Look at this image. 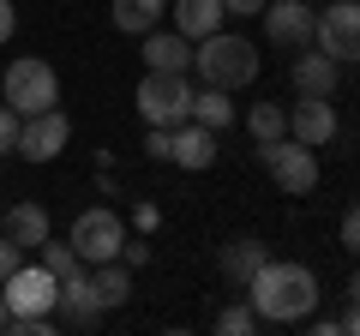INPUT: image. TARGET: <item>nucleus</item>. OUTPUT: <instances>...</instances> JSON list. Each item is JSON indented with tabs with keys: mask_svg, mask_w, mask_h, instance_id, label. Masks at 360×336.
<instances>
[{
	"mask_svg": "<svg viewBox=\"0 0 360 336\" xmlns=\"http://www.w3.org/2000/svg\"><path fill=\"white\" fill-rule=\"evenodd\" d=\"M336 132H342V120H336V103H330V96H300V103L288 108V138L324 150Z\"/></svg>",
	"mask_w": 360,
	"mask_h": 336,
	"instance_id": "12",
	"label": "nucleus"
},
{
	"mask_svg": "<svg viewBox=\"0 0 360 336\" xmlns=\"http://www.w3.org/2000/svg\"><path fill=\"white\" fill-rule=\"evenodd\" d=\"M18 127H25V115H13V108L0 103V156L18 150Z\"/></svg>",
	"mask_w": 360,
	"mask_h": 336,
	"instance_id": "26",
	"label": "nucleus"
},
{
	"mask_svg": "<svg viewBox=\"0 0 360 336\" xmlns=\"http://www.w3.org/2000/svg\"><path fill=\"white\" fill-rule=\"evenodd\" d=\"M168 13H174V30L186 42H198V37H210V30H222V0H168Z\"/></svg>",
	"mask_w": 360,
	"mask_h": 336,
	"instance_id": "17",
	"label": "nucleus"
},
{
	"mask_svg": "<svg viewBox=\"0 0 360 336\" xmlns=\"http://www.w3.org/2000/svg\"><path fill=\"white\" fill-rule=\"evenodd\" d=\"M168 13V0H115L108 6V18H115V30H127V37H144V30H156V18Z\"/></svg>",
	"mask_w": 360,
	"mask_h": 336,
	"instance_id": "20",
	"label": "nucleus"
},
{
	"mask_svg": "<svg viewBox=\"0 0 360 336\" xmlns=\"http://www.w3.org/2000/svg\"><path fill=\"white\" fill-rule=\"evenodd\" d=\"M13 30H18V13H13V0H0V49L13 42Z\"/></svg>",
	"mask_w": 360,
	"mask_h": 336,
	"instance_id": "31",
	"label": "nucleus"
},
{
	"mask_svg": "<svg viewBox=\"0 0 360 336\" xmlns=\"http://www.w3.org/2000/svg\"><path fill=\"white\" fill-rule=\"evenodd\" d=\"M37 252H42L37 264H42V271H54V276H72V271H84V259L72 252V240H66V246H60V240H42Z\"/></svg>",
	"mask_w": 360,
	"mask_h": 336,
	"instance_id": "23",
	"label": "nucleus"
},
{
	"mask_svg": "<svg viewBox=\"0 0 360 336\" xmlns=\"http://www.w3.org/2000/svg\"><path fill=\"white\" fill-rule=\"evenodd\" d=\"M312 49H324L336 66L360 60V0H330L312 25Z\"/></svg>",
	"mask_w": 360,
	"mask_h": 336,
	"instance_id": "7",
	"label": "nucleus"
},
{
	"mask_svg": "<svg viewBox=\"0 0 360 336\" xmlns=\"http://www.w3.org/2000/svg\"><path fill=\"white\" fill-rule=\"evenodd\" d=\"M144 72H193V42L180 30H144Z\"/></svg>",
	"mask_w": 360,
	"mask_h": 336,
	"instance_id": "15",
	"label": "nucleus"
},
{
	"mask_svg": "<svg viewBox=\"0 0 360 336\" xmlns=\"http://www.w3.org/2000/svg\"><path fill=\"white\" fill-rule=\"evenodd\" d=\"M132 103H139L144 127H180V120H193V78L186 72H144Z\"/></svg>",
	"mask_w": 360,
	"mask_h": 336,
	"instance_id": "3",
	"label": "nucleus"
},
{
	"mask_svg": "<svg viewBox=\"0 0 360 336\" xmlns=\"http://www.w3.org/2000/svg\"><path fill=\"white\" fill-rule=\"evenodd\" d=\"M66 138H72V120H66L60 108L25 115V127H18V156H25V162H54V156L66 150Z\"/></svg>",
	"mask_w": 360,
	"mask_h": 336,
	"instance_id": "9",
	"label": "nucleus"
},
{
	"mask_svg": "<svg viewBox=\"0 0 360 336\" xmlns=\"http://www.w3.org/2000/svg\"><path fill=\"white\" fill-rule=\"evenodd\" d=\"M132 222H139L144 234H156V222H162V210H156V198H139V205H132Z\"/></svg>",
	"mask_w": 360,
	"mask_h": 336,
	"instance_id": "28",
	"label": "nucleus"
},
{
	"mask_svg": "<svg viewBox=\"0 0 360 336\" xmlns=\"http://www.w3.org/2000/svg\"><path fill=\"white\" fill-rule=\"evenodd\" d=\"M168 162L186 168V174H205V168L217 162V132L198 127V120H180V127H174V144H168Z\"/></svg>",
	"mask_w": 360,
	"mask_h": 336,
	"instance_id": "14",
	"label": "nucleus"
},
{
	"mask_svg": "<svg viewBox=\"0 0 360 336\" xmlns=\"http://www.w3.org/2000/svg\"><path fill=\"white\" fill-rule=\"evenodd\" d=\"M258 54L246 37H229V30H210V37L193 42V72L205 78V84H217V91H240V84H252L258 78Z\"/></svg>",
	"mask_w": 360,
	"mask_h": 336,
	"instance_id": "2",
	"label": "nucleus"
},
{
	"mask_svg": "<svg viewBox=\"0 0 360 336\" xmlns=\"http://www.w3.org/2000/svg\"><path fill=\"white\" fill-rule=\"evenodd\" d=\"M264 37L276 42V49H312V25H319V13H312L307 0H264Z\"/></svg>",
	"mask_w": 360,
	"mask_h": 336,
	"instance_id": "10",
	"label": "nucleus"
},
{
	"mask_svg": "<svg viewBox=\"0 0 360 336\" xmlns=\"http://www.w3.org/2000/svg\"><path fill=\"white\" fill-rule=\"evenodd\" d=\"M18 264H25V246H13L6 234H0V283H6V276H13Z\"/></svg>",
	"mask_w": 360,
	"mask_h": 336,
	"instance_id": "27",
	"label": "nucleus"
},
{
	"mask_svg": "<svg viewBox=\"0 0 360 336\" xmlns=\"http://www.w3.org/2000/svg\"><path fill=\"white\" fill-rule=\"evenodd\" d=\"M49 228H54V222H49V210H42L37 198H18V205L6 210V217H0V234H6L13 246H25V252L49 240Z\"/></svg>",
	"mask_w": 360,
	"mask_h": 336,
	"instance_id": "16",
	"label": "nucleus"
},
{
	"mask_svg": "<svg viewBox=\"0 0 360 336\" xmlns=\"http://www.w3.org/2000/svg\"><path fill=\"white\" fill-rule=\"evenodd\" d=\"M120 264H132V271L150 264V246H144V240H127V246H120Z\"/></svg>",
	"mask_w": 360,
	"mask_h": 336,
	"instance_id": "30",
	"label": "nucleus"
},
{
	"mask_svg": "<svg viewBox=\"0 0 360 336\" xmlns=\"http://www.w3.org/2000/svg\"><path fill=\"white\" fill-rule=\"evenodd\" d=\"M258 162L270 168V181L283 186L288 198H307L319 186V150L300 138H276V144H258Z\"/></svg>",
	"mask_w": 360,
	"mask_h": 336,
	"instance_id": "5",
	"label": "nucleus"
},
{
	"mask_svg": "<svg viewBox=\"0 0 360 336\" xmlns=\"http://www.w3.org/2000/svg\"><path fill=\"white\" fill-rule=\"evenodd\" d=\"M342 246H348V252H360V205L342 210Z\"/></svg>",
	"mask_w": 360,
	"mask_h": 336,
	"instance_id": "29",
	"label": "nucleus"
},
{
	"mask_svg": "<svg viewBox=\"0 0 360 336\" xmlns=\"http://www.w3.org/2000/svg\"><path fill=\"white\" fill-rule=\"evenodd\" d=\"M54 318H60V330H96V324H103V300H96V288H90V271L60 276Z\"/></svg>",
	"mask_w": 360,
	"mask_h": 336,
	"instance_id": "11",
	"label": "nucleus"
},
{
	"mask_svg": "<svg viewBox=\"0 0 360 336\" xmlns=\"http://www.w3.org/2000/svg\"><path fill=\"white\" fill-rule=\"evenodd\" d=\"M222 13H234V18H252V13H264V0H222Z\"/></svg>",
	"mask_w": 360,
	"mask_h": 336,
	"instance_id": "32",
	"label": "nucleus"
},
{
	"mask_svg": "<svg viewBox=\"0 0 360 336\" xmlns=\"http://www.w3.org/2000/svg\"><path fill=\"white\" fill-rule=\"evenodd\" d=\"M66 240H72V252L84 264H108V259H120V246H127V222L108 205H90V210H78V222H72Z\"/></svg>",
	"mask_w": 360,
	"mask_h": 336,
	"instance_id": "6",
	"label": "nucleus"
},
{
	"mask_svg": "<svg viewBox=\"0 0 360 336\" xmlns=\"http://www.w3.org/2000/svg\"><path fill=\"white\" fill-rule=\"evenodd\" d=\"M90 288H96L103 312H108V306H127V300H132V264H120V259L90 264Z\"/></svg>",
	"mask_w": 360,
	"mask_h": 336,
	"instance_id": "18",
	"label": "nucleus"
},
{
	"mask_svg": "<svg viewBox=\"0 0 360 336\" xmlns=\"http://www.w3.org/2000/svg\"><path fill=\"white\" fill-rule=\"evenodd\" d=\"M0 295H6V312H54V300H60V276L42 271V264H18V271L0 283Z\"/></svg>",
	"mask_w": 360,
	"mask_h": 336,
	"instance_id": "8",
	"label": "nucleus"
},
{
	"mask_svg": "<svg viewBox=\"0 0 360 336\" xmlns=\"http://www.w3.org/2000/svg\"><path fill=\"white\" fill-rule=\"evenodd\" d=\"M336 330H354V336H360V300H348V312L336 318Z\"/></svg>",
	"mask_w": 360,
	"mask_h": 336,
	"instance_id": "33",
	"label": "nucleus"
},
{
	"mask_svg": "<svg viewBox=\"0 0 360 336\" xmlns=\"http://www.w3.org/2000/svg\"><path fill=\"white\" fill-rule=\"evenodd\" d=\"M0 330H6V295H0Z\"/></svg>",
	"mask_w": 360,
	"mask_h": 336,
	"instance_id": "35",
	"label": "nucleus"
},
{
	"mask_svg": "<svg viewBox=\"0 0 360 336\" xmlns=\"http://www.w3.org/2000/svg\"><path fill=\"white\" fill-rule=\"evenodd\" d=\"M193 120L198 127H210V132H222V127H234V103H229V91H217V84H205V91H193Z\"/></svg>",
	"mask_w": 360,
	"mask_h": 336,
	"instance_id": "21",
	"label": "nucleus"
},
{
	"mask_svg": "<svg viewBox=\"0 0 360 336\" xmlns=\"http://www.w3.org/2000/svg\"><path fill=\"white\" fill-rule=\"evenodd\" d=\"M246 132H252L258 144L288 138V108H276V103H252V115H246Z\"/></svg>",
	"mask_w": 360,
	"mask_h": 336,
	"instance_id": "22",
	"label": "nucleus"
},
{
	"mask_svg": "<svg viewBox=\"0 0 360 336\" xmlns=\"http://www.w3.org/2000/svg\"><path fill=\"white\" fill-rule=\"evenodd\" d=\"M288 78H295V91H300V96H336V84H342V66H336L324 49H295Z\"/></svg>",
	"mask_w": 360,
	"mask_h": 336,
	"instance_id": "13",
	"label": "nucleus"
},
{
	"mask_svg": "<svg viewBox=\"0 0 360 336\" xmlns=\"http://www.w3.org/2000/svg\"><path fill=\"white\" fill-rule=\"evenodd\" d=\"M0 96H6V108H13V115H42V108H60V78H54L49 60L25 54V60L6 66Z\"/></svg>",
	"mask_w": 360,
	"mask_h": 336,
	"instance_id": "4",
	"label": "nucleus"
},
{
	"mask_svg": "<svg viewBox=\"0 0 360 336\" xmlns=\"http://www.w3.org/2000/svg\"><path fill=\"white\" fill-rule=\"evenodd\" d=\"M258 324H264V318H258L252 306H229V312L217 318V330H229V336H246V330H258Z\"/></svg>",
	"mask_w": 360,
	"mask_h": 336,
	"instance_id": "24",
	"label": "nucleus"
},
{
	"mask_svg": "<svg viewBox=\"0 0 360 336\" xmlns=\"http://www.w3.org/2000/svg\"><path fill=\"white\" fill-rule=\"evenodd\" d=\"M168 144H174V127H144V156L150 162H168Z\"/></svg>",
	"mask_w": 360,
	"mask_h": 336,
	"instance_id": "25",
	"label": "nucleus"
},
{
	"mask_svg": "<svg viewBox=\"0 0 360 336\" xmlns=\"http://www.w3.org/2000/svg\"><path fill=\"white\" fill-rule=\"evenodd\" d=\"M270 252H264V240H229L222 246V276H229L234 288H246L258 276V264H264Z\"/></svg>",
	"mask_w": 360,
	"mask_h": 336,
	"instance_id": "19",
	"label": "nucleus"
},
{
	"mask_svg": "<svg viewBox=\"0 0 360 336\" xmlns=\"http://www.w3.org/2000/svg\"><path fill=\"white\" fill-rule=\"evenodd\" d=\"M348 300H360V271H354V283H348Z\"/></svg>",
	"mask_w": 360,
	"mask_h": 336,
	"instance_id": "34",
	"label": "nucleus"
},
{
	"mask_svg": "<svg viewBox=\"0 0 360 336\" xmlns=\"http://www.w3.org/2000/svg\"><path fill=\"white\" fill-rule=\"evenodd\" d=\"M246 300L264 324H300L319 312V276L300 259H264L258 276L246 283Z\"/></svg>",
	"mask_w": 360,
	"mask_h": 336,
	"instance_id": "1",
	"label": "nucleus"
}]
</instances>
